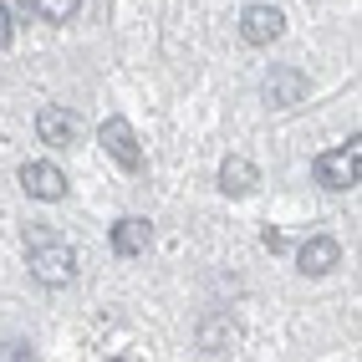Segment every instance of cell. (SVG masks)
<instances>
[{
    "label": "cell",
    "instance_id": "1",
    "mask_svg": "<svg viewBox=\"0 0 362 362\" xmlns=\"http://www.w3.org/2000/svg\"><path fill=\"white\" fill-rule=\"evenodd\" d=\"M26 245H31V276L41 281V286H66L71 276H77V250L66 245V240H57L52 230H41V225H31L26 230Z\"/></svg>",
    "mask_w": 362,
    "mask_h": 362
},
{
    "label": "cell",
    "instance_id": "2",
    "mask_svg": "<svg viewBox=\"0 0 362 362\" xmlns=\"http://www.w3.org/2000/svg\"><path fill=\"white\" fill-rule=\"evenodd\" d=\"M311 174H317V184H322V189H357V179H362V138L337 143V148L317 153Z\"/></svg>",
    "mask_w": 362,
    "mask_h": 362
},
{
    "label": "cell",
    "instance_id": "3",
    "mask_svg": "<svg viewBox=\"0 0 362 362\" xmlns=\"http://www.w3.org/2000/svg\"><path fill=\"white\" fill-rule=\"evenodd\" d=\"M98 143L107 148L112 163H123V168H143V148H138V133L128 117H107V123L98 128Z\"/></svg>",
    "mask_w": 362,
    "mask_h": 362
},
{
    "label": "cell",
    "instance_id": "4",
    "mask_svg": "<svg viewBox=\"0 0 362 362\" xmlns=\"http://www.w3.org/2000/svg\"><path fill=\"white\" fill-rule=\"evenodd\" d=\"M21 189H26L31 199H41V204H57V199H66V174L57 163H46V158L21 163Z\"/></svg>",
    "mask_w": 362,
    "mask_h": 362
},
{
    "label": "cell",
    "instance_id": "5",
    "mask_svg": "<svg viewBox=\"0 0 362 362\" xmlns=\"http://www.w3.org/2000/svg\"><path fill=\"white\" fill-rule=\"evenodd\" d=\"M265 103L271 107H296V103H306V92H311V82H306V71H296V66H271V77H265Z\"/></svg>",
    "mask_w": 362,
    "mask_h": 362
},
{
    "label": "cell",
    "instance_id": "6",
    "mask_svg": "<svg viewBox=\"0 0 362 362\" xmlns=\"http://www.w3.org/2000/svg\"><path fill=\"white\" fill-rule=\"evenodd\" d=\"M281 31H286V16L276 6H245L240 11V36L250 46H271V41H281Z\"/></svg>",
    "mask_w": 362,
    "mask_h": 362
},
{
    "label": "cell",
    "instance_id": "7",
    "mask_svg": "<svg viewBox=\"0 0 362 362\" xmlns=\"http://www.w3.org/2000/svg\"><path fill=\"white\" fill-rule=\"evenodd\" d=\"M337 265H342V245H337L332 235H311L296 250V271L301 276H327V271H337Z\"/></svg>",
    "mask_w": 362,
    "mask_h": 362
},
{
    "label": "cell",
    "instance_id": "8",
    "mask_svg": "<svg viewBox=\"0 0 362 362\" xmlns=\"http://www.w3.org/2000/svg\"><path fill=\"white\" fill-rule=\"evenodd\" d=\"M36 138L46 143V148H66V143L77 138V112H66V107H41V112H36Z\"/></svg>",
    "mask_w": 362,
    "mask_h": 362
},
{
    "label": "cell",
    "instance_id": "9",
    "mask_svg": "<svg viewBox=\"0 0 362 362\" xmlns=\"http://www.w3.org/2000/svg\"><path fill=\"white\" fill-rule=\"evenodd\" d=\"M255 184H260V174H255V163H250L245 153H230V158L220 163V189H225L230 199H245Z\"/></svg>",
    "mask_w": 362,
    "mask_h": 362
},
{
    "label": "cell",
    "instance_id": "10",
    "mask_svg": "<svg viewBox=\"0 0 362 362\" xmlns=\"http://www.w3.org/2000/svg\"><path fill=\"white\" fill-rule=\"evenodd\" d=\"M148 240H153V225L148 220H138V214H128V220H117L112 225V250L117 255H143V250H148Z\"/></svg>",
    "mask_w": 362,
    "mask_h": 362
},
{
    "label": "cell",
    "instance_id": "11",
    "mask_svg": "<svg viewBox=\"0 0 362 362\" xmlns=\"http://www.w3.org/2000/svg\"><path fill=\"white\" fill-rule=\"evenodd\" d=\"M31 6L46 21H71V16H77V0H31Z\"/></svg>",
    "mask_w": 362,
    "mask_h": 362
},
{
    "label": "cell",
    "instance_id": "12",
    "mask_svg": "<svg viewBox=\"0 0 362 362\" xmlns=\"http://www.w3.org/2000/svg\"><path fill=\"white\" fill-rule=\"evenodd\" d=\"M0 362H36L31 342H0Z\"/></svg>",
    "mask_w": 362,
    "mask_h": 362
},
{
    "label": "cell",
    "instance_id": "13",
    "mask_svg": "<svg viewBox=\"0 0 362 362\" xmlns=\"http://www.w3.org/2000/svg\"><path fill=\"white\" fill-rule=\"evenodd\" d=\"M16 41V16H11V6H0V52Z\"/></svg>",
    "mask_w": 362,
    "mask_h": 362
},
{
    "label": "cell",
    "instance_id": "14",
    "mask_svg": "<svg viewBox=\"0 0 362 362\" xmlns=\"http://www.w3.org/2000/svg\"><path fill=\"white\" fill-rule=\"evenodd\" d=\"M260 245H265V250H271V255H276V250H286V235H281V230H271V225H265V230H260Z\"/></svg>",
    "mask_w": 362,
    "mask_h": 362
},
{
    "label": "cell",
    "instance_id": "15",
    "mask_svg": "<svg viewBox=\"0 0 362 362\" xmlns=\"http://www.w3.org/2000/svg\"><path fill=\"white\" fill-rule=\"evenodd\" d=\"M107 362H123V357H107Z\"/></svg>",
    "mask_w": 362,
    "mask_h": 362
}]
</instances>
